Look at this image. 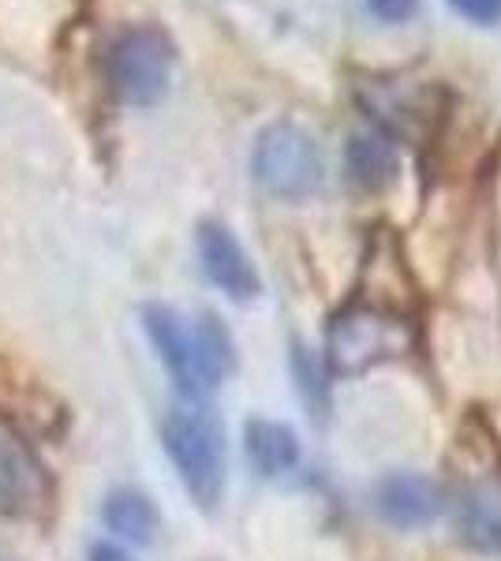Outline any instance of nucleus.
<instances>
[{
  "mask_svg": "<svg viewBox=\"0 0 501 561\" xmlns=\"http://www.w3.org/2000/svg\"><path fill=\"white\" fill-rule=\"evenodd\" d=\"M143 325H147L153 348L161 352V359L169 364L187 401H198L217 382L229 378L236 364L232 337L214 314H198L191 322L180 311H172L169 304H147L143 307Z\"/></svg>",
  "mask_w": 501,
  "mask_h": 561,
  "instance_id": "nucleus-1",
  "label": "nucleus"
},
{
  "mask_svg": "<svg viewBox=\"0 0 501 561\" xmlns=\"http://www.w3.org/2000/svg\"><path fill=\"white\" fill-rule=\"evenodd\" d=\"M172 71H177V45L166 26L132 23L105 45V83L121 105H161L169 98Z\"/></svg>",
  "mask_w": 501,
  "mask_h": 561,
  "instance_id": "nucleus-2",
  "label": "nucleus"
},
{
  "mask_svg": "<svg viewBox=\"0 0 501 561\" xmlns=\"http://www.w3.org/2000/svg\"><path fill=\"white\" fill-rule=\"evenodd\" d=\"M161 438H166L184 491L203 510H214L225 491V434L217 415L198 401L177 404L161 423Z\"/></svg>",
  "mask_w": 501,
  "mask_h": 561,
  "instance_id": "nucleus-3",
  "label": "nucleus"
},
{
  "mask_svg": "<svg viewBox=\"0 0 501 561\" xmlns=\"http://www.w3.org/2000/svg\"><path fill=\"white\" fill-rule=\"evenodd\" d=\"M415 345L412 322L405 314L375 304L344 307L326 333V359L333 375H363V370L405 356Z\"/></svg>",
  "mask_w": 501,
  "mask_h": 561,
  "instance_id": "nucleus-4",
  "label": "nucleus"
},
{
  "mask_svg": "<svg viewBox=\"0 0 501 561\" xmlns=\"http://www.w3.org/2000/svg\"><path fill=\"white\" fill-rule=\"evenodd\" d=\"M251 173L262 184V192L285 198V203H299L322 187L326 161L311 131L299 128L296 121H273L254 139Z\"/></svg>",
  "mask_w": 501,
  "mask_h": 561,
  "instance_id": "nucleus-5",
  "label": "nucleus"
},
{
  "mask_svg": "<svg viewBox=\"0 0 501 561\" xmlns=\"http://www.w3.org/2000/svg\"><path fill=\"white\" fill-rule=\"evenodd\" d=\"M49 505V479L23 434L0 415V513L34 517Z\"/></svg>",
  "mask_w": 501,
  "mask_h": 561,
  "instance_id": "nucleus-6",
  "label": "nucleus"
},
{
  "mask_svg": "<svg viewBox=\"0 0 501 561\" xmlns=\"http://www.w3.org/2000/svg\"><path fill=\"white\" fill-rule=\"evenodd\" d=\"M445 505L442 486L423 472H386L375 483L378 517L397 531H415L439 520Z\"/></svg>",
  "mask_w": 501,
  "mask_h": 561,
  "instance_id": "nucleus-7",
  "label": "nucleus"
},
{
  "mask_svg": "<svg viewBox=\"0 0 501 561\" xmlns=\"http://www.w3.org/2000/svg\"><path fill=\"white\" fill-rule=\"evenodd\" d=\"M198 262H203L206 277L229 296L232 304H251L262 293L259 270L251 266L243 243L232 237L225 225L203 221L198 225Z\"/></svg>",
  "mask_w": 501,
  "mask_h": 561,
  "instance_id": "nucleus-8",
  "label": "nucleus"
},
{
  "mask_svg": "<svg viewBox=\"0 0 501 561\" xmlns=\"http://www.w3.org/2000/svg\"><path fill=\"white\" fill-rule=\"evenodd\" d=\"M457 536L471 550L501 554V476H479L460 491Z\"/></svg>",
  "mask_w": 501,
  "mask_h": 561,
  "instance_id": "nucleus-9",
  "label": "nucleus"
},
{
  "mask_svg": "<svg viewBox=\"0 0 501 561\" xmlns=\"http://www.w3.org/2000/svg\"><path fill=\"white\" fill-rule=\"evenodd\" d=\"M344 169L363 192H386L400 176V153L386 131H360L344 142Z\"/></svg>",
  "mask_w": 501,
  "mask_h": 561,
  "instance_id": "nucleus-10",
  "label": "nucleus"
},
{
  "mask_svg": "<svg viewBox=\"0 0 501 561\" xmlns=\"http://www.w3.org/2000/svg\"><path fill=\"white\" fill-rule=\"evenodd\" d=\"M243 442H248V457L254 465V472L262 476H285L299 465V438L288 423L277 420H251L248 431H243Z\"/></svg>",
  "mask_w": 501,
  "mask_h": 561,
  "instance_id": "nucleus-11",
  "label": "nucleus"
},
{
  "mask_svg": "<svg viewBox=\"0 0 501 561\" xmlns=\"http://www.w3.org/2000/svg\"><path fill=\"white\" fill-rule=\"evenodd\" d=\"M105 524L109 531L132 539V542H150L153 531H158V510L143 491H132V486H121L105 497Z\"/></svg>",
  "mask_w": 501,
  "mask_h": 561,
  "instance_id": "nucleus-12",
  "label": "nucleus"
},
{
  "mask_svg": "<svg viewBox=\"0 0 501 561\" xmlns=\"http://www.w3.org/2000/svg\"><path fill=\"white\" fill-rule=\"evenodd\" d=\"M293 375L307 409L315 415H326V409H330V382H326V370L318 364V356L307 345H299V341L293 345Z\"/></svg>",
  "mask_w": 501,
  "mask_h": 561,
  "instance_id": "nucleus-13",
  "label": "nucleus"
},
{
  "mask_svg": "<svg viewBox=\"0 0 501 561\" xmlns=\"http://www.w3.org/2000/svg\"><path fill=\"white\" fill-rule=\"evenodd\" d=\"M445 4L471 26H498L501 23V0H445Z\"/></svg>",
  "mask_w": 501,
  "mask_h": 561,
  "instance_id": "nucleus-14",
  "label": "nucleus"
},
{
  "mask_svg": "<svg viewBox=\"0 0 501 561\" xmlns=\"http://www.w3.org/2000/svg\"><path fill=\"white\" fill-rule=\"evenodd\" d=\"M367 12L378 23H408L419 12V0H367Z\"/></svg>",
  "mask_w": 501,
  "mask_h": 561,
  "instance_id": "nucleus-15",
  "label": "nucleus"
},
{
  "mask_svg": "<svg viewBox=\"0 0 501 561\" xmlns=\"http://www.w3.org/2000/svg\"><path fill=\"white\" fill-rule=\"evenodd\" d=\"M90 561H132V554H124L113 542H98V547L90 550Z\"/></svg>",
  "mask_w": 501,
  "mask_h": 561,
  "instance_id": "nucleus-16",
  "label": "nucleus"
},
{
  "mask_svg": "<svg viewBox=\"0 0 501 561\" xmlns=\"http://www.w3.org/2000/svg\"><path fill=\"white\" fill-rule=\"evenodd\" d=\"M0 561H15L12 554H4V550H0Z\"/></svg>",
  "mask_w": 501,
  "mask_h": 561,
  "instance_id": "nucleus-17",
  "label": "nucleus"
}]
</instances>
